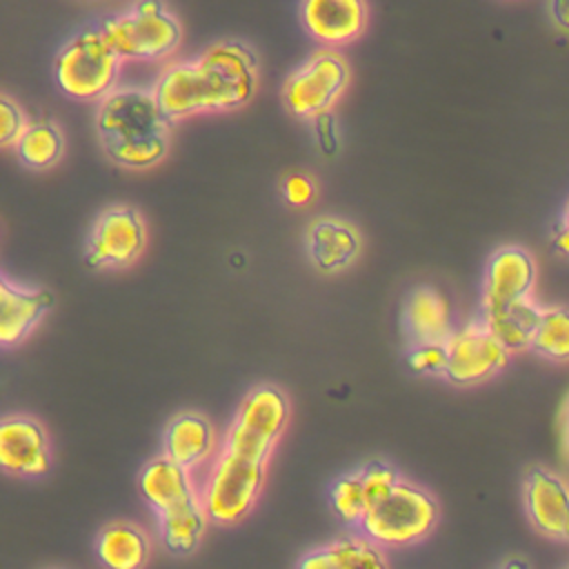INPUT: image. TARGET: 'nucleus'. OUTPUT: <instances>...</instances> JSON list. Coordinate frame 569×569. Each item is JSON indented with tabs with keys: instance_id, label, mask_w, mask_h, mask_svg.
<instances>
[{
	"instance_id": "f257e3e1",
	"label": "nucleus",
	"mask_w": 569,
	"mask_h": 569,
	"mask_svg": "<svg viewBox=\"0 0 569 569\" xmlns=\"http://www.w3.org/2000/svg\"><path fill=\"white\" fill-rule=\"evenodd\" d=\"M256 87V53L238 40H222L202 49L193 60L169 64L151 91L173 124L196 113L242 107Z\"/></svg>"
},
{
	"instance_id": "f03ea898",
	"label": "nucleus",
	"mask_w": 569,
	"mask_h": 569,
	"mask_svg": "<svg viewBox=\"0 0 569 569\" xmlns=\"http://www.w3.org/2000/svg\"><path fill=\"white\" fill-rule=\"evenodd\" d=\"M122 58L107 42L100 24L76 31L53 60V78L60 91L73 100H102L120 76Z\"/></svg>"
},
{
	"instance_id": "7ed1b4c3",
	"label": "nucleus",
	"mask_w": 569,
	"mask_h": 569,
	"mask_svg": "<svg viewBox=\"0 0 569 569\" xmlns=\"http://www.w3.org/2000/svg\"><path fill=\"white\" fill-rule=\"evenodd\" d=\"M107 42L122 60H158L180 44V22L162 0H136L127 11L100 22Z\"/></svg>"
},
{
	"instance_id": "20e7f679",
	"label": "nucleus",
	"mask_w": 569,
	"mask_h": 569,
	"mask_svg": "<svg viewBox=\"0 0 569 569\" xmlns=\"http://www.w3.org/2000/svg\"><path fill=\"white\" fill-rule=\"evenodd\" d=\"M436 520V500L425 489L400 480L385 500L367 509L358 529L382 549H400L422 540Z\"/></svg>"
},
{
	"instance_id": "39448f33",
	"label": "nucleus",
	"mask_w": 569,
	"mask_h": 569,
	"mask_svg": "<svg viewBox=\"0 0 569 569\" xmlns=\"http://www.w3.org/2000/svg\"><path fill=\"white\" fill-rule=\"evenodd\" d=\"M264 460L220 449L202 487L200 502L216 525H233L256 505L264 482Z\"/></svg>"
},
{
	"instance_id": "423d86ee",
	"label": "nucleus",
	"mask_w": 569,
	"mask_h": 569,
	"mask_svg": "<svg viewBox=\"0 0 569 569\" xmlns=\"http://www.w3.org/2000/svg\"><path fill=\"white\" fill-rule=\"evenodd\" d=\"M289 418V405L278 387L260 385L247 393L238 407L231 427L224 438V447L256 458L269 460L273 445L278 442Z\"/></svg>"
},
{
	"instance_id": "0eeeda50",
	"label": "nucleus",
	"mask_w": 569,
	"mask_h": 569,
	"mask_svg": "<svg viewBox=\"0 0 569 569\" xmlns=\"http://www.w3.org/2000/svg\"><path fill=\"white\" fill-rule=\"evenodd\" d=\"M349 82V67L333 49H320L309 56L282 84L287 111L300 120H313L327 113Z\"/></svg>"
},
{
	"instance_id": "6e6552de",
	"label": "nucleus",
	"mask_w": 569,
	"mask_h": 569,
	"mask_svg": "<svg viewBox=\"0 0 569 569\" xmlns=\"http://www.w3.org/2000/svg\"><path fill=\"white\" fill-rule=\"evenodd\" d=\"M169 129V118L162 113L153 91L147 89H111L96 111V131L102 144L162 133Z\"/></svg>"
},
{
	"instance_id": "1a4fd4ad",
	"label": "nucleus",
	"mask_w": 569,
	"mask_h": 569,
	"mask_svg": "<svg viewBox=\"0 0 569 569\" xmlns=\"http://www.w3.org/2000/svg\"><path fill=\"white\" fill-rule=\"evenodd\" d=\"M144 249V224L136 209L111 207L98 216L87 244L91 267H129Z\"/></svg>"
},
{
	"instance_id": "9d476101",
	"label": "nucleus",
	"mask_w": 569,
	"mask_h": 569,
	"mask_svg": "<svg viewBox=\"0 0 569 569\" xmlns=\"http://www.w3.org/2000/svg\"><path fill=\"white\" fill-rule=\"evenodd\" d=\"M447 347V371L445 376L456 385H473L507 362V347L482 325H469L445 340Z\"/></svg>"
},
{
	"instance_id": "9b49d317",
	"label": "nucleus",
	"mask_w": 569,
	"mask_h": 569,
	"mask_svg": "<svg viewBox=\"0 0 569 569\" xmlns=\"http://www.w3.org/2000/svg\"><path fill=\"white\" fill-rule=\"evenodd\" d=\"M365 0H302L300 20L316 42L325 47H342L362 36L367 27Z\"/></svg>"
},
{
	"instance_id": "f8f14e48",
	"label": "nucleus",
	"mask_w": 569,
	"mask_h": 569,
	"mask_svg": "<svg viewBox=\"0 0 569 569\" xmlns=\"http://www.w3.org/2000/svg\"><path fill=\"white\" fill-rule=\"evenodd\" d=\"M0 465L7 473L18 478H36L49 471V440L33 418L11 416L2 420Z\"/></svg>"
},
{
	"instance_id": "ddd939ff",
	"label": "nucleus",
	"mask_w": 569,
	"mask_h": 569,
	"mask_svg": "<svg viewBox=\"0 0 569 569\" xmlns=\"http://www.w3.org/2000/svg\"><path fill=\"white\" fill-rule=\"evenodd\" d=\"M525 505L531 522L547 536H562L569 525V489L545 469H531L525 480Z\"/></svg>"
},
{
	"instance_id": "4468645a",
	"label": "nucleus",
	"mask_w": 569,
	"mask_h": 569,
	"mask_svg": "<svg viewBox=\"0 0 569 569\" xmlns=\"http://www.w3.org/2000/svg\"><path fill=\"white\" fill-rule=\"evenodd\" d=\"M53 298L42 289H24L7 278L0 282V342L13 347L22 342L38 325Z\"/></svg>"
},
{
	"instance_id": "2eb2a0df",
	"label": "nucleus",
	"mask_w": 569,
	"mask_h": 569,
	"mask_svg": "<svg viewBox=\"0 0 569 569\" xmlns=\"http://www.w3.org/2000/svg\"><path fill=\"white\" fill-rule=\"evenodd\" d=\"M140 493L144 502L156 511H167L184 500L198 496L193 480L189 476V467L176 462L167 453L149 460L138 478Z\"/></svg>"
},
{
	"instance_id": "dca6fc26",
	"label": "nucleus",
	"mask_w": 569,
	"mask_h": 569,
	"mask_svg": "<svg viewBox=\"0 0 569 569\" xmlns=\"http://www.w3.org/2000/svg\"><path fill=\"white\" fill-rule=\"evenodd\" d=\"M533 260L518 247L498 249L485 271V302H511L525 298L533 284Z\"/></svg>"
},
{
	"instance_id": "f3484780",
	"label": "nucleus",
	"mask_w": 569,
	"mask_h": 569,
	"mask_svg": "<svg viewBox=\"0 0 569 569\" xmlns=\"http://www.w3.org/2000/svg\"><path fill=\"white\" fill-rule=\"evenodd\" d=\"M307 251L316 269L333 273L345 269L358 256L360 236L342 220L320 218L307 229Z\"/></svg>"
},
{
	"instance_id": "a211bd4d",
	"label": "nucleus",
	"mask_w": 569,
	"mask_h": 569,
	"mask_svg": "<svg viewBox=\"0 0 569 569\" xmlns=\"http://www.w3.org/2000/svg\"><path fill=\"white\" fill-rule=\"evenodd\" d=\"M213 429L198 413L176 416L162 431V453L184 467H198L213 453Z\"/></svg>"
},
{
	"instance_id": "6ab92c4d",
	"label": "nucleus",
	"mask_w": 569,
	"mask_h": 569,
	"mask_svg": "<svg viewBox=\"0 0 569 569\" xmlns=\"http://www.w3.org/2000/svg\"><path fill=\"white\" fill-rule=\"evenodd\" d=\"M542 311L527 298L511 302H485V327L509 349H525L531 345L533 331Z\"/></svg>"
},
{
	"instance_id": "aec40b11",
	"label": "nucleus",
	"mask_w": 569,
	"mask_h": 569,
	"mask_svg": "<svg viewBox=\"0 0 569 569\" xmlns=\"http://www.w3.org/2000/svg\"><path fill=\"white\" fill-rule=\"evenodd\" d=\"M402 322L411 345L445 342L451 336L449 307L442 296L429 287H420L409 296Z\"/></svg>"
},
{
	"instance_id": "412c9836",
	"label": "nucleus",
	"mask_w": 569,
	"mask_h": 569,
	"mask_svg": "<svg viewBox=\"0 0 569 569\" xmlns=\"http://www.w3.org/2000/svg\"><path fill=\"white\" fill-rule=\"evenodd\" d=\"M305 569H336V567H387L385 551L369 536H345L327 547L309 551L300 562Z\"/></svg>"
},
{
	"instance_id": "4be33fe9",
	"label": "nucleus",
	"mask_w": 569,
	"mask_h": 569,
	"mask_svg": "<svg viewBox=\"0 0 569 569\" xmlns=\"http://www.w3.org/2000/svg\"><path fill=\"white\" fill-rule=\"evenodd\" d=\"M207 520L209 516L200 502V496L184 500L167 511H160L158 529H160L162 545L178 556L191 553L200 545Z\"/></svg>"
},
{
	"instance_id": "5701e85b",
	"label": "nucleus",
	"mask_w": 569,
	"mask_h": 569,
	"mask_svg": "<svg viewBox=\"0 0 569 569\" xmlns=\"http://www.w3.org/2000/svg\"><path fill=\"white\" fill-rule=\"evenodd\" d=\"M96 551L109 569H138L149 558V538L136 525L111 522L100 531Z\"/></svg>"
},
{
	"instance_id": "b1692460",
	"label": "nucleus",
	"mask_w": 569,
	"mask_h": 569,
	"mask_svg": "<svg viewBox=\"0 0 569 569\" xmlns=\"http://www.w3.org/2000/svg\"><path fill=\"white\" fill-rule=\"evenodd\" d=\"M64 151V138L58 124L49 120L29 122L24 133L16 142V153L20 162L29 169L42 171L53 167Z\"/></svg>"
},
{
	"instance_id": "393cba45",
	"label": "nucleus",
	"mask_w": 569,
	"mask_h": 569,
	"mask_svg": "<svg viewBox=\"0 0 569 569\" xmlns=\"http://www.w3.org/2000/svg\"><path fill=\"white\" fill-rule=\"evenodd\" d=\"M104 153L120 167L127 169H149L158 164L167 151H169V131L162 133H151L142 138H131V140H116L102 144Z\"/></svg>"
},
{
	"instance_id": "a878e982",
	"label": "nucleus",
	"mask_w": 569,
	"mask_h": 569,
	"mask_svg": "<svg viewBox=\"0 0 569 569\" xmlns=\"http://www.w3.org/2000/svg\"><path fill=\"white\" fill-rule=\"evenodd\" d=\"M329 505L333 513L349 527H358L369 509L362 487L360 469L353 473H345L329 487Z\"/></svg>"
},
{
	"instance_id": "bb28decb",
	"label": "nucleus",
	"mask_w": 569,
	"mask_h": 569,
	"mask_svg": "<svg viewBox=\"0 0 569 569\" xmlns=\"http://www.w3.org/2000/svg\"><path fill=\"white\" fill-rule=\"evenodd\" d=\"M531 347L542 356L567 360L569 358V311L567 309L542 311L540 322L531 338Z\"/></svg>"
},
{
	"instance_id": "cd10ccee",
	"label": "nucleus",
	"mask_w": 569,
	"mask_h": 569,
	"mask_svg": "<svg viewBox=\"0 0 569 569\" xmlns=\"http://www.w3.org/2000/svg\"><path fill=\"white\" fill-rule=\"evenodd\" d=\"M360 476H362V487H365V498H367V505L373 507L378 505L380 500H385L393 489L396 485L402 480L398 476V471L382 462V460H371L367 462L362 469H360Z\"/></svg>"
},
{
	"instance_id": "c85d7f7f",
	"label": "nucleus",
	"mask_w": 569,
	"mask_h": 569,
	"mask_svg": "<svg viewBox=\"0 0 569 569\" xmlns=\"http://www.w3.org/2000/svg\"><path fill=\"white\" fill-rule=\"evenodd\" d=\"M407 362L418 373H445L447 347L445 342H418L409 347Z\"/></svg>"
},
{
	"instance_id": "c756f323",
	"label": "nucleus",
	"mask_w": 569,
	"mask_h": 569,
	"mask_svg": "<svg viewBox=\"0 0 569 569\" xmlns=\"http://www.w3.org/2000/svg\"><path fill=\"white\" fill-rule=\"evenodd\" d=\"M0 116H2V124H0L2 147H16V142L24 133L29 120L22 113V109L7 96L0 98Z\"/></svg>"
},
{
	"instance_id": "7c9ffc66",
	"label": "nucleus",
	"mask_w": 569,
	"mask_h": 569,
	"mask_svg": "<svg viewBox=\"0 0 569 569\" xmlns=\"http://www.w3.org/2000/svg\"><path fill=\"white\" fill-rule=\"evenodd\" d=\"M284 198L291 202V204H305L311 200L313 196V184L307 176H300V173H293L284 180Z\"/></svg>"
},
{
	"instance_id": "2f4dec72",
	"label": "nucleus",
	"mask_w": 569,
	"mask_h": 569,
	"mask_svg": "<svg viewBox=\"0 0 569 569\" xmlns=\"http://www.w3.org/2000/svg\"><path fill=\"white\" fill-rule=\"evenodd\" d=\"M313 122H316V133H318V142H320V147H322V151H327V153H333V149H336V133H333V120H331V116L329 113H320V116H316L313 118Z\"/></svg>"
},
{
	"instance_id": "473e14b6",
	"label": "nucleus",
	"mask_w": 569,
	"mask_h": 569,
	"mask_svg": "<svg viewBox=\"0 0 569 569\" xmlns=\"http://www.w3.org/2000/svg\"><path fill=\"white\" fill-rule=\"evenodd\" d=\"M547 7L553 24L569 33V0H549Z\"/></svg>"
},
{
	"instance_id": "72a5a7b5",
	"label": "nucleus",
	"mask_w": 569,
	"mask_h": 569,
	"mask_svg": "<svg viewBox=\"0 0 569 569\" xmlns=\"http://www.w3.org/2000/svg\"><path fill=\"white\" fill-rule=\"evenodd\" d=\"M556 247H558L562 253H569V229H567V227L556 236Z\"/></svg>"
},
{
	"instance_id": "f704fd0d",
	"label": "nucleus",
	"mask_w": 569,
	"mask_h": 569,
	"mask_svg": "<svg viewBox=\"0 0 569 569\" xmlns=\"http://www.w3.org/2000/svg\"><path fill=\"white\" fill-rule=\"evenodd\" d=\"M565 227L569 229V209H567V216H565Z\"/></svg>"
},
{
	"instance_id": "c9c22d12",
	"label": "nucleus",
	"mask_w": 569,
	"mask_h": 569,
	"mask_svg": "<svg viewBox=\"0 0 569 569\" xmlns=\"http://www.w3.org/2000/svg\"><path fill=\"white\" fill-rule=\"evenodd\" d=\"M565 538H569V525H567V529H565V533H562Z\"/></svg>"
}]
</instances>
